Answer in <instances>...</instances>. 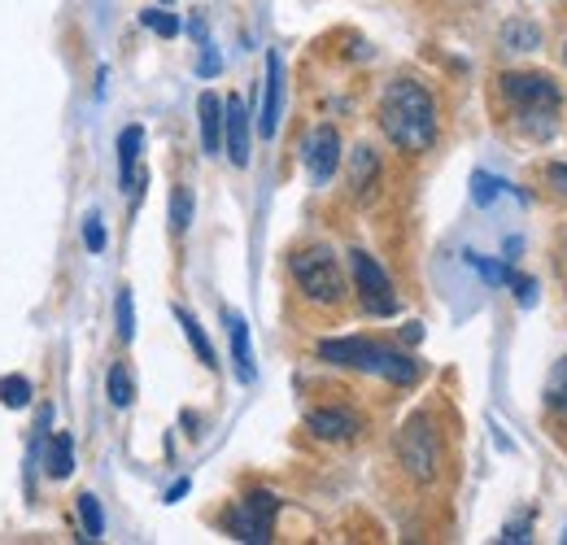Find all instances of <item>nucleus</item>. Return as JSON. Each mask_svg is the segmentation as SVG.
Returning a JSON list of instances; mask_svg holds the SVG:
<instances>
[{"label": "nucleus", "mask_w": 567, "mask_h": 545, "mask_svg": "<svg viewBox=\"0 0 567 545\" xmlns=\"http://www.w3.org/2000/svg\"><path fill=\"white\" fill-rule=\"evenodd\" d=\"M379 131L401 153H427L436 144V100L419 78H393L379 96Z\"/></svg>", "instance_id": "nucleus-1"}, {"label": "nucleus", "mask_w": 567, "mask_h": 545, "mask_svg": "<svg viewBox=\"0 0 567 545\" xmlns=\"http://www.w3.org/2000/svg\"><path fill=\"white\" fill-rule=\"evenodd\" d=\"M497 92H502V100L510 105V118H515V126H519L528 140L545 144V140L558 131V118H563V92H558V83H554L550 74H536V70H510V74L497 78Z\"/></svg>", "instance_id": "nucleus-2"}, {"label": "nucleus", "mask_w": 567, "mask_h": 545, "mask_svg": "<svg viewBox=\"0 0 567 545\" xmlns=\"http://www.w3.org/2000/svg\"><path fill=\"white\" fill-rule=\"evenodd\" d=\"M318 358L331 362V366H349V371H366V375H379L388 384H414L423 375V366L401 353V349H388L379 340H366V336H340V340H318Z\"/></svg>", "instance_id": "nucleus-3"}, {"label": "nucleus", "mask_w": 567, "mask_h": 545, "mask_svg": "<svg viewBox=\"0 0 567 545\" xmlns=\"http://www.w3.org/2000/svg\"><path fill=\"white\" fill-rule=\"evenodd\" d=\"M288 270H292V283L301 288V296H310L314 305H340L345 301V275H340V262H336L331 249L310 244V249L292 253Z\"/></svg>", "instance_id": "nucleus-4"}, {"label": "nucleus", "mask_w": 567, "mask_h": 545, "mask_svg": "<svg viewBox=\"0 0 567 545\" xmlns=\"http://www.w3.org/2000/svg\"><path fill=\"white\" fill-rule=\"evenodd\" d=\"M397 462L419 484H432L441 475V436H436L427 414H410L401 423V432H397Z\"/></svg>", "instance_id": "nucleus-5"}, {"label": "nucleus", "mask_w": 567, "mask_h": 545, "mask_svg": "<svg viewBox=\"0 0 567 545\" xmlns=\"http://www.w3.org/2000/svg\"><path fill=\"white\" fill-rule=\"evenodd\" d=\"M349 270H353V288H358V301H362V310H366V314H375V318L397 314V292H393V279H388V270H384L371 253L353 249V253H349Z\"/></svg>", "instance_id": "nucleus-6"}, {"label": "nucleus", "mask_w": 567, "mask_h": 545, "mask_svg": "<svg viewBox=\"0 0 567 545\" xmlns=\"http://www.w3.org/2000/svg\"><path fill=\"white\" fill-rule=\"evenodd\" d=\"M275 510H279V497L275 493H266V488H257V493H249L244 501H236L231 510H227V532L236 536V541H249V545H262V541H270V528H275Z\"/></svg>", "instance_id": "nucleus-7"}, {"label": "nucleus", "mask_w": 567, "mask_h": 545, "mask_svg": "<svg viewBox=\"0 0 567 545\" xmlns=\"http://www.w3.org/2000/svg\"><path fill=\"white\" fill-rule=\"evenodd\" d=\"M301 161H305L310 179L323 187V183L340 170V131H336L331 122H318V126L305 135V144H301Z\"/></svg>", "instance_id": "nucleus-8"}, {"label": "nucleus", "mask_w": 567, "mask_h": 545, "mask_svg": "<svg viewBox=\"0 0 567 545\" xmlns=\"http://www.w3.org/2000/svg\"><path fill=\"white\" fill-rule=\"evenodd\" d=\"M284 118V57L270 48L266 52V78H262V109H257V135L270 140Z\"/></svg>", "instance_id": "nucleus-9"}, {"label": "nucleus", "mask_w": 567, "mask_h": 545, "mask_svg": "<svg viewBox=\"0 0 567 545\" xmlns=\"http://www.w3.org/2000/svg\"><path fill=\"white\" fill-rule=\"evenodd\" d=\"M222 153L231 166H249V109L240 96L222 100Z\"/></svg>", "instance_id": "nucleus-10"}, {"label": "nucleus", "mask_w": 567, "mask_h": 545, "mask_svg": "<svg viewBox=\"0 0 567 545\" xmlns=\"http://www.w3.org/2000/svg\"><path fill=\"white\" fill-rule=\"evenodd\" d=\"M305 427L318 436V440H353L362 432V419L353 410H340V405H327V410H310L305 414Z\"/></svg>", "instance_id": "nucleus-11"}, {"label": "nucleus", "mask_w": 567, "mask_h": 545, "mask_svg": "<svg viewBox=\"0 0 567 545\" xmlns=\"http://www.w3.org/2000/svg\"><path fill=\"white\" fill-rule=\"evenodd\" d=\"M140 148H144V126H122L118 131V183L126 192H140Z\"/></svg>", "instance_id": "nucleus-12"}, {"label": "nucleus", "mask_w": 567, "mask_h": 545, "mask_svg": "<svg viewBox=\"0 0 567 545\" xmlns=\"http://www.w3.org/2000/svg\"><path fill=\"white\" fill-rule=\"evenodd\" d=\"M222 323H227V340H231V362H236V379L240 384H253L257 379V366H253V344H249V323L236 314V310H222Z\"/></svg>", "instance_id": "nucleus-13"}, {"label": "nucleus", "mask_w": 567, "mask_h": 545, "mask_svg": "<svg viewBox=\"0 0 567 545\" xmlns=\"http://www.w3.org/2000/svg\"><path fill=\"white\" fill-rule=\"evenodd\" d=\"M375 183H379V157H375L366 144H358V148L349 153V187H353L358 201H366V196L375 192Z\"/></svg>", "instance_id": "nucleus-14"}, {"label": "nucleus", "mask_w": 567, "mask_h": 545, "mask_svg": "<svg viewBox=\"0 0 567 545\" xmlns=\"http://www.w3.org/2000/svg\"><path fill=\"white\" fill-rule=\"evenodd\" d=\"M497 39H502L506 52H536L541 48V26L532 17H523V13H515L510 22H502Z\"/></svg>", "instance_id": "nucleus-15"}, {"label": "nucleus", "mask_w": 567, "mask_h": 545, "mask_svg": "<svg viewBox=\"0 0 567 545\" xmlns=\"http://www.w3.org/2000/svg\"><path fill=\"white\" fill-rule=\"evenodd\" d=\"M196 118H201V144H205V153H222V100L214 92H201Z\"/></svg>", "instance_id": "nucleus-16"}, {"label": "nucleus", "mask_w": 567, "mask_h": 545, "mask_svg": "<svg viewBox=\"0 0 567 545\" xmlns=\"http://www.w3.org/2000/svg\"><path fill=\"white\" fill-rule=\"evenodd\" d=\"M44 471H48L52 480H70V471H74V436H70V432H57V436L48 440Z\"/></svg>", "instance_id": "nucleus-17"}, {"label": "nucleus", "mask_w": 567, "mask_h": 545, "mask_svg": "<svg viewBox=\"0 0 567 545\" xmlns=\"http://www.w3.org/2000/svg\"><path fill=\"white\" fill-rule=\"evenodd\" d=\"M174 318H179V327H183V336H188V344L196 349V358L209 366V371H218V353H214V344H209V336L201 331V323L183 310V305H174Z\"/></svg>", "instance_id": "nucleus-18"}, {"label": "nucleus", "mask_w": 567, "mask_h": 545, "mask_svg": "<svg viewBox=\"0 0 567 545\" xmlns=\"http://www.w3.org/2000/svg\"><path fill=\"white\" fill-rule=\"evenodd\" d=\"M105 392H109V405H113V410H126V405L135 401V384H131V375H126L122 362L109 366V375H105Z\"/></svg>", "instance_id": "nucleus-19"}, {"label": "nucleus", "mask_w": 567, "mask_h": 545, "mask_svg": "<svg viewBox=\"0 0 567 545\" xmlns=\"http://www.w3.org/2000/svg\"><path fill=\"white\" fill-rule=\"evenodd\" d=\"M545 405L567 419V358H558L554 371H550V379H545Z\"/></svg>", "instance_id": "nucleus-20"}, {"label": "nucleus", "mask_w": 567, "mask_h": 545, "mask_svg": "<svg viewBox=\"0 0 567 545\" xmlns=\"http://www.w3.org/2000/svg\"><path fill=\"white\" fill-rule=\"evenodd\" d=\"M113 323H118V340L131 344L135 340V301H131V288H118V296H113Z\"/></svg>", "instance_id": "nucleus-21"}, {"label": "nucleus", "mask_w": 567, "mask_h": 545, "mask_svg": "<svg viewBox=\"0 0 567 545\" xmlns=\"http://www.w3.org/2000/svg\"><path fill=\"white\" fill-rule=\"evenodd\" d=\"M0 405L26 410V405H31V379H26V375H4V379H0Z\"/></svg>", "instance_id": "nucleus-22"}, {"label": "nucleus", "mask_w": 567, "mask_h": 545, "mask_svg": "<svg viewBox=\"0 0 567 545\" xmlns=\"http://www.w3.org/2000/svg\"><path fill=\"white\" fill-rule=\"evenodd\" d=\"M79 523H83V536H87V541H100V532H105V514H100V501H96L92 493L79 497Z\"/></svg>", "instance_id": "nucleus-23"}, {"label": "nucleus", "mask_w": 567, "mask_h": 545, "mask_svg": "<svg viewBox=\"0 0 567 545\" xmlns=\"http://www.w3.org/2000/svg\"><path fill=\"white\" fill-rule=\"evenodd\" d=\"M188 222H192V192L179 183V187L170 192V231H174V235H183V231H188Z\"/></svg>", "instance_id": "nucleus-24"}, {"label": "nucleus", "mask_w": 567, "mask_h": 545, "mask_svg": "<svg viewBox=\"0 0 567 545\" xmlns=\"http://www.w3.org/2000/svg\"><path fill=\"white\" fill-rule=\"evenodd\" d=\"M502 187H506V183L493 179V174H484V170L471 174V201H475V205H493V196H497Z\"/></svg>", "instance_id": "nucleus-25"}, {"label": "nucleus", "mask_w": 567, "mask_h": 545, "mask_svg": "<svg viewBox=\"0 0 567 545\" xmlns=\"http://www.w3.org/2000/svg\"><path fill=\"white\" fill-rule=\"evenodd\" d=\"M140 22H144L148 31H157V35H166V39H170V35H179V17H174V13H166V9H144V13H140Z\"/></svg>", "instance_id": "nucleus-26"}, {"label": "nucleus", "mask_w": 567, "mask_h": 545, "mask_svg": "<svg viewBox=\"0 0 567 545\" xmlns=\"http://www.w3.org/2000/svg\"><path fill=\"white\" fill-rule=\"evenodd\" d=\"M467 262H471V270H480L488 283H510V270H506V266H497V262H488V257H480V253H467Z\"/></svg>", "instance_id": "nucleus-27"}, {"label": "nucleus", "mask_w": 567, "mask_h": 545, "mask_svg": "<svg viewBox=\"0 0 567 545\" xmlns=\"http://www.w3.org/2000/svg\"><path fill=\"white\" fill-rule=\"evenodd\" d=\"M83 244H87L92 253H100V249H105V227H100V218H96V214H87V222H83Z\"/></svg>", "instance_id": "nucleus-28"}, {"label": "nucleus", "mask_w": 567, "mask_h": 545, "mask_svg": "<svg viewBox=\"0 0 567 545\" xmlns=\"http://www.w3.org/2000/svg\"><path fill=\"white\" fill-rule=\"evenodd\" d=\"M510 288L519 292V305H536V279H528V275H510Z\"/></svg>", "instance_id": "nucleus-29"}, {"label": "nucleus", "mask_w": 567, "mask_h": 545, "mask_svg": "<svg viewBox=\"0 0 567 545\" xmlns=\"http://www.w3.org/2000/svg\"><path fill=\"white\" fill-rule=\"evenodd\" d=\"M545 183L567 201V166H563V161H550V166H545Z\"/></svg>", "instance_id": "nucleus-30"}, {"label": "nucleus", "mask_w": 567, "mask_h": 545, "mask_svg": "<svg viewBox=\"0 0 567 545\" xmlns=\"http://www.w3.org/2000/svg\"><path fill=\"white\" fill-rule=\"evenodd\" d=\"M218 70H222V61H218V52L205 44V52H201V61H196V74H201V78H214Z\"/></svg>", "instance_id": "nucleus-31"}, {"label": "nucleus", "mask_w": 567, "mask_h": 545, "mask_svg": "<svg viewBox=\"0 0 567 545\" xmlns=\"http://www.w3.org/2000/svg\"><path fill=\"white\" fill-rule=\"evenodd\" d=\"M401 340H406V344H419V340H423V327H419V323H406V327H401Z\"/></svg>", "instance_id": "nucleus-32"}, {"label": "nucleus", "mask_w": 567, "mask_h": 545, "mask_svg": "<svg viewBox=\"0 0 567 545\" xmlns=\"http://www.w3.org/2000/svg\"><path fill=\"white\" fill-rule=\"evenodd\" d=\"M188 488H192V484H188V480H174V484H170V488H166V501H179V497H183V493H188Z\"/></svg>", "instance_id": "nucleus-33"}, {"label": "nucleus", "mask_w": 567, "mask_h": 545, "mask_svg": "<svg viewBox=\"0 0 567 545\" xmlns=\"http://www.w3.org/2000/svg\"><path fill=\"white\" fill-rule=\"evenodd\" d=\"M563 262H567V249H563Z\"/></svg>", "instance_id": "nucleus-34"}, {"label": "nucleus", "mask_w": 567, "mask_h": 545, "mask_svg": "<svg viewBox=\"0 0 567 545\" xmlns=\"http://www.w3.org/2000/svg\"><path fill=\"white\" fill-rule=\"evenodd\" d=\"M166 4H170V0H166Z\"/></svg>", "instance_id": "nucleus-35"}]
</instances>
